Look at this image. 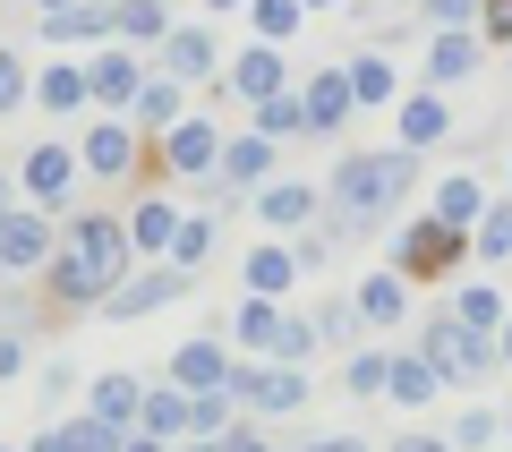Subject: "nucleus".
Wrapping results in <instances>:
<instances>
[{
  "instance_id": "obj_57",
  "label": "nucleus",
  "mask_w": 512,
  "mask_h": 452,
  "mask_svg": "<svg viewBox=\"0 0 512 452\" xmlns=\"http://www.w3.org/2000/svg\"><path fill=\"white\" fill-rule=\"evenodd\" d=\"M299 9H350V0H299Z\"/></svg>"
},
{
  "instance_id": "obj_19",
  "label": "nucleus",
  "mask_w": 512,
  "mask_h": 452,
  "mask_svg": "<svg viewBox=\"0 0 512 452\" xmlns=\"http://www.w3.org/2000/svg\"><path fill=\"white\" fill-rule=\"evenodd\" d=\"M299 103H308V128H316V137H333V128L350 120V103H359V94H350V69H316Z\"/></svg>"
},
{
  "instance_id": "obj_47",
  "label": "nucleus",
  "mask_w": 512,
  "mask_h": 452,
  "mask_svg": "<svg viewBox=\"0 0 512 452\" xmlns=\"http://www.w3.org/2000/svg\"><path fill=\"white\" fill-rule=\"evenodd\" d=\"M478 26H487V43H512V0H478Z\"/></svg>"
},
{
  "instance_id": "obj_53",
  "label": "nucleus",
  "mask_w": 512,
  "mask_h": 452,
  "mask_svg": "<svg viewBox=\"0 0 512 452\" xmlns=\"http://www.w3.org/2000/svg\"><path fill=\"white\" fill-rule=\"evenodd\" d=\"M171 452H231V444H205V435H188V444H171Z\"/></svg>"
},
{
  "instance_id": "obj_5",
  "label": "nucleus",
  "mask_w": 512,
  "mask_h": 452,
  "mask_svg": "<svg viewBox=\"0 0 512 452\" xmlns=\"http://www.w3.org/2000/svg\"><path fill=\"white\" fill-rule=\"evenodd\" d=\"M43 282H52V299H60V308H103L111 290L128 282V265H103V256H77L69 239H60V256H52V273H43Z\"/></svg>"
},
{
  "instance_id": "obj_50",
  "label": "nucleus",
  "mask_w": 512,
  "mask_h": 452,
  "mask_svg": "<svg viewBox=\"0 0 512 452\" xmlns=\"http://www.w3.org/2000/svg\"><path fill=\"white\" fill-rule=\"evenodd\" d=\"M35 9L43 18H69V9H86V0H35Z\"/></svg>"
},
{
  "instance_id": "obj_14",
  "label": "nucleus",
  "mask_w": 512,
  "mask_h": 452,
  "mask_svg": "<svg viewBox=\"0 0 512 452\" xmlns=\"http://www.w3.org/2000/svg\"><path fill=\"white\" fill-rule=\"evenodd\" d=\"M222 145H231V137H222L214 120H180V128L163 137V163L188 171V180H205V171H222Z\"/></svg>"
},
{
  "instance_id": "obj_17",
  "label": "nucleus",
  "mask_w": 512,
  "mask_h": 452,
  "mask_svg": "<svg viewBox=\"0 0 512 452\" xmlns=\"http://www.w3.org/2000/svg\"><path fill=\"white\" fill-rule=\"evenodd\" d=\"M163 69L180 77V86H197V77H222V43L205 35V26H171V43H163Z\"/></svg>"
},
{
  "instance_id": "obj_48",
  "label": "nucleus",
  "mask_w": 512,
  "mask_h": 452,
  "mask_svg": "<svg viewBox=\"0 0 512 452\" xmlns=\"http://www.w3.org/2000/svg\"><path fill=\"white\" fill-rule=\"evenodd\" d=\"M393 452H453V444H444V435H402Z\"/></svg>"
},
{
  "instance_id": "obj_15",
  "label": "nucleus",
  "mask_w": 512,
  "mask_h": 452,
  "mask_svg": "<svg viewBox=\"0 0 512 452\" xmlns=\"http://www.w3.org/2000/svg\"><path fill=\"white\" fill-rule=\"evenodd\" d=\"M69 180H77V145H35L18 163V188H35V205H69L77 197Z\"/></svg>"
},
{
  "instance_id": "obj_18",
  "label": "nucleus",
  "mask_w": 512,
  "mask_h": 452,
  "mask_svg": "<svg viewBox=\"0 0 512 452\" xmlns=\"http://www.w3.org/2000/svg\"><path fill=\"white\" fill-rule=\"evenodd\" d=\"M427 214H436L444 231H478V222H487V188H478L470 171H453V180H436V197H427Z\"/></svg>"
},
{
  "instance_id": "obj_42",
  "label": "nucleus",
  "mask_w": 512,
  "mask_h": 452,
  "mask_svg": "<svg viewBox=\"0 0 512 452\" xmlns=\"http://www.w3.org/2000/svg\"><path fill=\"white\" fill-rule=\"evenodd\" d=\"M248 18H256V43H282L308 9H299V0H248Z\"/></svg>"
},
{
  "instance_id": "obj_26",
  "label": "nucleus",
  "mask_w": 512,
  "mask_h": 452,
  "mask_svg": "<svg viewBox=\"0 0 512 452\" xmlns=\"http://www.w3.org/2000/svg\"><path fill=\"white\" fill-rule=\"evenodd\" d=\"M291 282H299V256H291V248H274V239L248 248V299H282Z\"/></svg>"
},
{
  "instance_id": "obj_10",
  "label": "nucleus",
  "mask_w": 512,
  "mask_h": 452,
  "mask_svg": "<svg viewBox=\"0 0 512 452\" xmlns=\"http://www.w3.org/2000/svg\"><path fill=\"white\" fill-rule=\"evenodd\" d=\"M86 94H94V111H137V94H146V69L128 52H103V60H86Z\"/></svg>"
},
{
  "instance_id": "obj_3",
  "label": "nucleus",
  "mask_w": 512,
  "mask_h": 452,
  "mask_svg": "<svg viewBox=\"0 0 512 452\" xmlns=\"http://www.w3.org/2000/svg\"><path fill=\"white\" fill-rule=\"evenodd\" d=\"M419 359L436 367L444 384H478V376H495V367H504V350H495L487 333H461L453 316H427V325H419Z\"/></svg>"
},
{
  "instance_id": "obj_32",
  "label": "nucleus",
  "mask_w": 512,
  "mask_h": 452,
  "mask_svg": "<svg viewBox=\"0 0 512 452\" xmlns=\"http://www.w3.org/2000/svg\"><path fill=\"white\" fill-rule=\"evenodd\" d=\"M231 410H239V401L231 393H188V435H205V444H231Z\"/></svg>"
},
{
  "instance_id": "obj_37",
  "label": "nucleus",
  "mask_w": 512,
  "mask_h": 452,
  "mask_svg": "<svg viewBox=\"0 0 512 452\" xmlns=\"http://www.w3.org/2000/svg\"><path fill=\"white\" fill-rule=\"evenodd\" d=\"M205 256H214V222H205V214H188V222H180V239H171V256H163V265H180L188 282H197V265H205Z\"/></svg>"
},
{
  "instance_id": "obj_27",
  "label": "nucleus",
  "mask_w": 512,
  "mask_h": 452,
  "mask_svg": "<svg viewBox=\"0 0 512 452\" xmlns=\"http://www.w3.org/2000/svg\"><path fill=\"white\" fill-rule=\"evenodd\" d=\"M265 171H274V145L248 128V137L222 145V171H214V180H222V188H248V180H265Z\"/></svg>"
},
{
  "instance_id": "obj_39",
  "label": "nucleus",
  "mask_w": 512,
  "mask_h": 452,
  "mask_svg": "<svg viewBox=\"0 0 512 452\" xmlns=\"http://www.w3.org/2000/svg\"><path fill=\"white\" fill-rule=\"evenodd\" d=\"M35 94H43V111H77V103H94V94H86V69H43Z\"/></svg>"
},
{
  "instance_id": "obj_44",
  "label": "nucleus",
  "mask_w": 512,
  "mask_h": 452,
  "mask_svg": "<svg viewBox=\"0 0 512 452\" xmlns=\"http://www.w3.org/2000/svg\"><path fill=\"white\" fill-rule=\"evenodd\" d=\"M427 18H436V35H470V18H478V0H419Z\"/></svg>"
},
{
  "instance_id": "obj_29",
  "label": "nucleus",
  "mask_w": 512,
  "mask_h": 452,
  "mask_svg": "<svg viewBox=\"0 0 512 452\" xmlns=\"http://www.w3.org/2000/svg\"><path fill=\"white\" fill-rule=\"evenodd\" d=\"M137 435H154V444H188V393H180V384H171V393H146Z\"/></svg>"
},
{
  "instance_id": "obj_21",
  "label": "nucleus",
  "mask_w": 512,
  "mask_h": 452,
  "mask_svg": "<svg viewBox=\"0 0 512 452\" xmlns=\"http://www.w3.org/2000/svg\"><path fill=\"white\" fill-rule=\"evenodd\" d=\"M180 222L188 214H171V197H137V214H128V248H137V256H171Z\"/></svg>"
},
{
  "instance_id": "obj_35",
  "label": "nucleus",
  "mask_w": 512,
  "mask_h": 452,
  "mask_svg": "<svg viewBox=\"0 0 512 452\" xmlns=\"http://www.w3.org/2000/svg\"><path fill=\"white\" fill-rule=\"evenodd\" d=\"M470 256H487V265H512V197L487 205V222L470 231Z\"/></svg>"
},
{
  "instance_id": "obj_8",
  "label": "nucleus",
  "mask_w": 512,
  "mask_h": 452,
  "mask_svg": "<svg viewBox=\"0 0 512 452\" xmlns=\"http://www.w3.org/2000/svg\"><path fill=\"white\" fill-rule=\"evenodd\" d=\"M180 290H188V273H180V265H146V273H128V282L103 299V316H111V325H128V316H154V308H171Z\"/></svg>"
},
{
  "instance_id": "obj_20",
  "label": "nucleus",
  "mask_w": 512,
  "mask_h": 452,
  "mask_svg": "<svg viewBox=\"0 0 512 452\" xmlns=\"http://www.w3.org/2000/svg\"><path fill=\"white\" fill-rule=\"evenodd\" d=\"M350 308L367 316V325H402V308H410V282L393 265L384 273H359V290H350Z\"/></svg>"
},
{
  "instance_id": "obj_25",
  "label": "nucleus",
  "mask_w": 512,
  "mask_h": 452,
  "mask_svg": "<svg viewBox=\"0 0 512 452\" xmlns=\"http://www.w3.org/2000/svg\"><path fill=\"white\" fill-rule=\"evenodd\" d=\"M94 35H120V9L111 0H86L69 18H43V43H94Z\"/></svg>"
},
{
  "instance_id": "obj_1",
  "label": "nucleus",
  "mask_w": 512,
  "mask_h": 452,
  "mask_svg": "<svg viewBox=\"0 0 512 452\" xmlns=\"http://www.w3.org/2000/svg\"><path fill=\"white\" fill-rule=\"evenodd\" d=\"M410 180H419V154H402V145H393V154H342V163H333V214H350L359 231H376V222L402 205Z\"/></svg>"
},
{
  "instance_id": "obj_16",
  "label": "nucleus",
  "mask_w": 512,
  "mask_h": 452,
  "mask_svg": "<svg viewBox=\"0 0 512 452\" xmlns=\"http://www.w3.org/2000/svg\"><path fill=\"white\" fill-rule=\"evenodd\" d=\"M231 350L222 342H180L171 350V384H180V393H222V384H231Z\"/></svg>"
},
{
  "instance_id": "obj_9",
  "label": "nucleus",
  "mask_w": 512,
  "mask_h": 452,
  "mask_svg": "<svg viewBox=\"0 0 512 452\" xmlns=\"http://www.w3.org/2000/svg\"><path fill=\"white\" fill-rule=\"evenodd\" d=\"M60 256V231L43 214H9L0 222V273H52Z\"/></svg>"
},
{
  "instance_id": "obj_2",
  "label": "nucleus",
  "mask_w": 512,
  "mask_h": 452,
  "mask_svg": "<svg viewBox=\"0 0 512 452\" xmlns=\"http://www.w3.org/2000/svg\"><path fill=\"white\" fill-rule=\"evenodd\" d=\"M231 333H239V350H265L274 367H308L316 350V325H299V316H282L274 299H239V316H231Z\"/></svg>"
},
{
  "instance_id": "obj_23",
  "label": "nucleus",
  "mask_w": 512,
  "mask_h": 452,
  "mask_svg": "<svg viewBox=\"0 0 512 452\" xmlns=\"http://www.w3.org/2000/svg\"><path fill=\"white\" fill-rule=\"evenodd\" d=\"M444 316H453L461 333H487V342H495V333L512 325V316H504V299H495L487 282H461V290H453V308H444Z\"/></svg>"
},
{
  "instance_id": "obj_7",
  "label": "nucleus",
  "mask_w": 512,
  "mask_h": 452,
  "mask_svg": "<svg viewBox=\"0 0 512 452\" xmlns=\"http://www.w3.org/2000/svg\"><path fill=\"white\" fill-rule=\"evenodd\" d=\"M222 94H231V103H274V94H291V60H282V43H248V52L231 60V69H222Z\"/></svg>"
},
{
  "instance_id": "obj_59",
  "label": "nucleus",
  "mask_w": 512,
  "mask_h": 452,
  "mask_svg": "<svg viewBox=\"0 0 512 452\" xmlns=\"http://www.w3.org/2000/svg\"><path fill=\"white\" fill-rule=\"evenodd\" d=\"M111 9H120V0H111Z\"/></svg>"
},
{
  "instance_id": "obj_22",
  "label": "nucleus",
  "mask_w": 512,
  "mask_h": 452,
  "mask_svg": "<svg viewBox=\"0 0 512 452\" xmlns=\"http://www.w3.org/2000/svg\"><path fill=\"white\" fill-rule=\"evenodd\" d=\"M69 248L77 256H103V265H128V256H137V248H128V222H111V214H77L69 222Z\"/></svg>"
},
{
  "instance_id": "obj_34",
  "label": "nucleus",
  "mask_w": 512,
  "mask_h": 452,
  "mask_svg": "<svg viewBox=\"0 0 512 452\" xmlns=\"http://www.w3.org/2000/svg\"><path fill=\"white\" fill-rule=\"evenodd\" d=\"M384 384H393V359H384V350H350V367H342V393H350V401H376Z\"/></svg>"
},
{
  "instance_id": "obj_43",
  "label": "nucleus",
  "mask_w": 512,
  "mask_h": 452,
  "mask_svg": "<svg viewBox=\"0 0 512 452\" xmlns=\"http://www.w3.org/2000/svg\"><path fill=\"white\" fill-rule=\"evenodd\" d=\"M359 325H367V316L350 308V299H333V308L316 316V342H333V350H350V342H359Z\"/></svg>"
},
{
  "instance_id": "obj_36",
  "label": "nucleus",
  "mask_w": 512,
  "mask_h": 452,
  "mask_svg": "<svg viewBox=\"0 0 512 452\" xmlns=\"http://www.w3.org/2000/svg\"><path fill=\"white\" fill-rule=\"evenodd\" d=\"M120 35H128V43H154V52H163V43H171L163 0H120Z\"/></svg>"
},
{
  "instance_id": "obj_54",
  "label": "nucleus",
  "mask_w": 512,
  "mask_h": 452,
  "mask_svg": "<svg viewBox=\"0 0 512 452\" xmlns=\"http://www.w3.org/2000/svg\"><path fill=\"white\" fill-rule=\"evenodd\" d=\"M9 197H18V180H0V222H9V214H18V205H9Z\"/></svg>"
},
{
  "instance_id": "obj_33",
  "label": "nucleus",
  "mask_w": 512,
  "mask_h": 452,
  "mask_svg": "<svg viewBox=\"0 0 512 452\" xmlns=\"http://www.w3.org/2000/svg\"><path fill=\"white\" fill-rule=\"evenodd\" d=\"M478 69V35H436L427 43V77L436 86H453V77H470Z\"/></svg>"
},
{
  "instance_id": "obj_6",
  "label": "nucleus",
  "mask_w": 512,
  "mask_h": 452,
  "mask_svg": "<svg viewBox=\"0 0 512 452\" xmlns=\"http://www.w3.org/2000/svg\"><path fill=\"white\" fill-rule=\"evenodd\" d=\"M222 393H231L239 410H265V418H282V410H299V401H308V367H256V359H239Z\"/></svg>"
},
{
  "instance_id": "obj_55",
  "label": "nucleus",
  "mask_w": 512,
  "mask_h": 452,
  "mask_svg": "<svg viewBox=\"0 0 512 452\" xmlns=\"http://www.w3.org/2000/svg\"><path fill=\"white\" fill-rule=\"evenodd\" d=\"M128 452H171V444H154V435H128Z\"/></svg>"
},
{
  "instance_id": "obj_40",
  "label": "nucleus",
  "mask_w": 512,
  "mask_h": 452,
  "mask_svg": "<svg viewBox=\"0 0 512 452\" xmlns=\"http://www.w3.org/2000/svg\"><path fill=\"white\" fill-rule=\"evenodd\" d=\"M495 435H504V418H495V410H461V418H453V435H444V444H453V452H487Z\"/></svg>"
},
{
  "instance_id": "obj_30",
  "label": "nucleus",
  "mask_w": 512,
  "mask_h": 452,
  "mask_svg": "<svg viewBox=\"0 0 512 452\" xmlns=\"http://www.w3.org/2000/svg\"><path fill=\"white\" fill-rule=\"evenodd\" d=\"M350 94H359V103H393V94H402L393 60L384 52H350Z\"/></svg>"
},
{
  "instance_id": "obj_31",
  "label": "nucleus",
  "mask_w": 512,
  "mask_h": 452,
  "mask_svg": "<svg viewBox=\"0 0 512 452\" xmlns=\"http://www.w3.org/2000/svg\"><path fill=\"white\" fill-rule=\"evenodd\" d=\"M137 120H146L154 137H171V128L188 120V111H180V77H146V94H137Z\"/></svg>"
},
{
  "instance_id": "obj_12",
  "label": "nucleus",
  "mask_w": 512,
  "mask_h": 452,
  "mask_svg": "<svg viewBox=\"0 0 512 452\" xmlns=\"http://www.w3.org/2000/svg\"><path fill=\"white\" fill-rule=\"evenodd\" d=\"M256 214L274 222V231H308V222H325V188H308V180H265V188H256Z\"/></svg>"
},
{
  "instance_id": "obj_28",
  "label": "nucleus",
  "mask_w": 512,
  "mask_h": 452,
  "mask_svg": "<svg viewBox=\"0 0 512 452\" xmlns=\"http://www.w3.org/2000/svg\"><path fill=\"white\" fill-rule=\"evenodd\" d=\"M444 128H453V111H444V94H410V103H402V154H419V145H436Z\"/></svg>"
},
{
  "instance_id": "obj_24",
  "label": "nucleus",
  "mask_w": 512,
  "mask_h": 452,
  "mask_svg": "<svg viewBox=\"0 0 512 452\" xmlns=\"http://www.w3.org/2000/svg\"><path fill=\"white\" fill-rule=\"evenodd\" d=\"M384 401H402V410H427V401H444V376L419 359V350H402V359H393V384H384Z\"/></svg>"
},
{
  "instance_id": "obj_49",
  "label": "nucleus",
  "mask_w": 512,
  "mask_h": 452,
  "mask_svg": "<svg viewBox=\"0 0 512 452\" xmlns=\"http://www.w3.org/2000/svg\"><path fill=\"white\" fill-rule=\"evenodd\" d=\"M308 452H376V444H359V435H325V444H308Z\"/></svg>"
},
{
  "instance_id": "obj_46",
  "label": "nucleus",
  "mask_w": 512,
  "mask_h": 452,
  "mask_svg": "<svg viewBox=\"0 0 512 452\" xmlns=\"http://www.w3.org/2000/svg\"><path fill=\"white\" fill-rule=\"evenodd\" d=\"M9 376H26V333L18 325H0V384Z\"/></svg>"
},
{
  "instance_id": "obj_45",
  "label": "nucleus",
  "mask_w": 512,
  "mask_h": 452,
  "mask_svg": "<svg viewBox=\"0 0 512 452\" xmlns=\"http://www.w3.org/2000/svg\"><path fill=\"white\" fill-rule=\"evenodd\" d=\"M18 103H26V60L9 52V43H0V120H9Z\"/></svg>"
},
{
  "instance_id": "obj_41",
  "label": "nucleus",
  "mask_w": 512,
  "mask_h": 452,
  "mask_svg": "<svg viewBox=\"0 0 512 452\" xmlns=\"http://www.w3.org/2000/svg\"><path fill=\"white\" fill-rule=\"evenodd\" d=\"M60 444H69V452H128V435L103 427V418H69V427H60Z\"/></svg>"
},
{
  "instance_id": "obj_51",
  "label": "nucleus",
  "mask_w": 512,
  "mask_h": 452,
  "mask_svg": "<svg viewBox=\"0 0 512 452\" xmlns=\"http://www.w3.org/2000/svg\"><path fill=\"white\" fill-rule=\"evenodd\" d=\"M231 452H274V444H256V435H248V427H239V435H231Z\"/></svg>"
},
{
  "instance_id": "obj_58",
  "label": "nucleus",
  "mask_w": 512,
  "mask_h": 452,
  "mask_svg": "<svg viewBox=\"0 0 512 452\" xmlns=\"http://www.w3.org/2000/svg\"><path fill=\"white\" fill-rule=\"evenodd\" d=\"M205 9H239V0H205Z\"/></svg>"
},
{
  "instance_id": "obj_38",
  "label": "nucleus",
  "mask_w": 512,
  "mask_h": 452,
  "mask_svg": "<svg viewBox=\"0 0 512 452\" xmlns=\"http://www.w3.org/2000/svg\"><path fill=\"white\" fill-rule=\"evenodd\" d=\"M299 128H308V103H299V94H274V103L256 111V137H265V145H282V137H299Z\"/></svg>"
},
{
  "instance_id": "obj_52",
  "label": "nucleus",
  "mask_w": 512,
  "mask_h": 452,
  "mask_svg": "<svg viewBox=\"0 0 512 452\" xmlns=\"http://www.w3.org/2000/svg\"><path fill=\"white\" fill-rule=\"evenodd\" d=\"M26 452H69V444H60V427H52V435H35V444H26Z\"/></svg>"
},
{
  "instance_id": "obj_4",
  "label": "nucleus",
  "mask_w": 512,
  "mask_h": 452,
  "mask_svg": "<svg viewBox=\"0 0 512 452\" xmlns=\"http://www.w3.org/2000/svg\"><path fill=\"white\" fill-rule=\"evenodd\" d=\"M461 256H470V231H444L436 214H419L402 239H393V273H402V282H444Z\"/></svg>"
},
{
  "instance_id": "obj_56",
  "label": "nucleus",
  "mask_w": 512,
  "mask_h": 452,
  "mask_svg": "<svg viewBox=\"0 0 512 452\" xmlns=\"http://www.w3.org/2000/svg\"><path fill=\"white\" fill-rule=\"evenodd\" d=\"M495 350H504V367H512V325H504V333H495Z\"/></svg>"
},
{
  "instance_id": "obj_60",
  "label": "nucleus",
  "mask_w": 512,
  "mask_h": 452,
  "mask_svg": "<svg viewBox=\"0 0 512 452\" xmlns=\"http://www.w3.org/2000/svg\"><path fill=\"white\" fill-rule=\"evenodd\" d=\"M0 452H9V444H0Z\"/></svg>"
},
{
  "instance_id": "obj_11",
  "label": "nucleus",
  "mask_w": 512,
  "mask_h": 452,
  "mask_svg": "<svg viewBox=\"0 0 512 452\" xmlns=\"http://www.w3.org/2000/svg\"><path fill=\"white\" fill-rule=\"evenodd\" d=\"M77 163L103 171V180H128V171H137V128L128 120H94L86 137H77Z\"/></svg>"
},
{
  "instance_id": "obj_13",
  "label": "nucleus",
  "mask_w": 512,
  "mask_h": 452,
  "mask_svg": "<svg viewBox=\"0 0 512 452\" xmlns=\"http://www.w3.org/2000/svg\"><path fill=\"white\" fill-rule=\"evenodd\" d=\"M86 418H103V427L137 435V418H146V384L120 376V367H111V376H94V384H86Z\"/></svg>"
}]
</instances>
